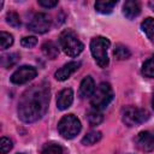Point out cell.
<instances>
[{
	"mask_svg": "<svg viewBox=\"0 0 154 154\" xmlns=\"http://www.w3.org/2000/svg\"><path fill=\"white\" fill-rule=\"evenodd\" d=\"M42 154H64V153H63V148L59 144L51 143L43 147Z\"/></svg>",
	"mask_w": 154,
	"mask_h": 154,
	"instance_id": "22",
	"label": "cell"
},
{
	"mask_svg": "<svg viewBox=\"0 0 154 154\" xmlns=\"http://www.w3.org/2000/svg\"><path fill=\"white\" fill-rule=\"evenodd\" d=\"M0 43H1V48H2V49L8 48V47L12 46V43H13V36H12L10 32L1 31V32H0Z\"/></svg>",
	"mask_w": 154,
	"mask_h": 154,
	"instance_id": "21",
	"label": "cell"
},
{
	"mask_svg": "<svg viewBox=\"0 0 154 154\" xmlns=\"http://www.w3.org/2000/svg\"><path fill=\"white\" fill-rule=\"evenodd\" d=\"M152 107L154 108V93H153V97H152Z\"/></svg>",
	"mask_w": 154,
	"mask_h": 154,
	"instance_id": "28",
	"label": "cell"
},
{
	"mask_svg": "<svg viewBox=\"0 0 154 154\" xmlns=\"http://www.w3.org/2000/svg\"><path fill=\"white\" fill-rule=\"evenodd\" d=\"M59 45L63 52L69 57H77L82 53L84 46L78 38L77 34L71 29H65L59 35Z\"/></svg>",
	"mask_w": 154,
	"mask_h": 154,
	"instance_id": "2",
	"label": "cell"
},
{
	"mask_svg": "<svg viewBox=\"0 0 154 154\" xmlns=\"http://www.w3.org/2000/svg\"><path fill=\"white\" fill-rule=\"evenodd\" d=\"M73 101V91L71 88H65L58 93L57 96V107L60 111L67 109Z\"/></svg>",
	"mask_w": 154,
	"mask_h": 154,
	"instance_id": "10",
	"label": "cell"
},
{
	"mask_svg": "<svg viewBox=\"0 0 154 154\" xmlns=\"http://www.w3.org/2000/svg\"><path fill=\"white\" fill-rule=\"evenodd\" d=\"M6 22H7V24H10L13 28L20 26V19H19V16L16 12H8L6 14Z\"/></svg>",
	"mask_w": 154,
	"mask_h": 154,
	"instance_id": "23",
	"label": "cell"
},
{
	"mask_svg": "<svg viewBox=\"0 0 154 154\" xmlns=\"http://www.w3.org/2000/svg\"><path fill=\"white\" fill-rule=\"evenodd\" d=\"M148 118H149V113L147 109L135 107V106H128L122 112V119L124 124L128 126H135V125L142 124Z\"/></svg>",
	"mask_w": 154,
	"mask_h": 154,
	"instance_id": "6",
	"label": "cell"
},
{
	"mask_svg": "<svg viewBox=\"0 0 154 154\" xmlns=\"http://www.w3.org/2000/svg\"><path fill=\"white\" fill-rule=\"evenodd\" d=\"M95 89L96 88H95V82H94L93 77L91 76H87L81 82V85H79V96L82 99L91 97V95L94 94Z\"/></svg>",
	"mask_w": 154,
	"mask_h": 154,
	"instance_id": "12",
	"label": "cell"
},
{
	"mask_svg": "<svg viewBox=\"0 0 154 154\" xmlns=\"http://www.w3.org/2000/svg\"><path fill=\"white\" fill-rule=\"evenodd\" d=\"M81 129H82L81 122L73 114L64 116L58 123V131L66 140H71V138L76 137L79 134Z\"/></svg>",
	"mask_w": 154,
	"mask_h": 154,
	"instance_id": "5",
	"label": "cell"
},
{
	"mask_svg": "<svg viewBox=\"0 0 154 154\" xmlns=\"http://www.w3.org/2000/svg\"><path fill=\"white\" fill-rule=\"evenodd\" d=\"M87 119H88V123H89L91 126H96V125H99V124L103 120V116H102V113H101L100 111L93 108V109L88 111V113H87Z\"/></svg>",
	"mask_w": 154,
	"mask_h": 154,
	"instance_id": "18",
	"label": "cell"
},
{
	"mask_svg": "<svg viewBox=\"0 0 154 154\" xmlns=\"http://www.w3.org/2000/svg\"><path fill=\"white\" fill-rule=\"evenodd\" d=\"M113 100V90L112 87L108 83H100L99 87H96L94 94L90 97V105L94 109L101 111L106 108L109 102Z\"/></svg>",
	"mask_w": 154,
	"mask_h": 154,
	"instance_id": "4",
	"label": "cell"
},
{
	"mask_svg": "<svg viewBox=\"0 0 154 154\" xmlns=\"http://www.w3.org/2000/svg\"><path fill=\"white\" fill-rule=\"evenodd\" d=\"M113 54L118 60H125V59L130 58L131 52L126 46H124L122 43H118V45H116V47L113 49Z\"/></svg>",
	"mask_w": 154,
	"mask_h": 154,
	"instance_id": "17",
	"label": "cell"
},
{
	"mask_svg": "<svg viewBox=\"0 0 154 154\" xmlns=\"http://www.w3.org/2000/svg\"><path fill=\"white\" fill-rule=\"evenodd\" d=\"M36 43H37V38L35 36H25L20 41V45L25 48H32L36 46Z\"/></svg>",
	"mask_w": 154,
	"mask_h": 154,
	"instance_id": "25",
	"label": "cell"
},
{
	"mask_svg": "<svg viewBox=\"0 0 154 154\" xmlns=\"http://www.w3.org/2000/svg\"><path fill=\"white\" fill-rule=\"evenodd\" d=\"M51 24H52L51 17L47 13L40 12V13H36L31 18L30 23L28 24V29L36 34H45L49 30Z\"/></svg>",
	"mask_w": 154,
	"mask_h": 154,
	"instance_id": "7",
	"label": "cell"
},
{
	"mask_svg": "<svg viewBox=\"0 0 154 154\" xmlns=\"http://www.w3.org/2000/svg\"><path fill=\"white\" fill-rule=\"evenodd\" d=\"M79 66H81V63L79 61H70V63L65 64L63 67H60L55 72L54 77L58 81H66L73 72H76L79 69Z\"/></svg>",
	"mask_w": 154,
	"mask_h": 154,
	"instance_id": "11",
	"label": "cell"
},
{
	"mask_svg": "<svg viewBox=\"0 0 154 154\" xmlns=\"http://www.w3.org/2000/svg\"><path fill=\"white\" fill-rule=\"evenodd\" d=\"M141 12V5L136 0H128L123 5V14L128 19H134Z\"/></svg>",
	"mask_w": 154,
	"mask_h": 154,
	"instance_id": "13",
	"label": "cell"
},
{
	"mask_svg": "<svg viewBox=\"0 0 154 154\" xmlns=\"http://www.w3.org/2000/svg\"><path fill=\"white\" fill-rule=\"evenodd\" d=\"M117 5V1H96L95 2V10L100 13L108 14L113 11V7Z\"/></svg>",
	"mask_w": 154,
	"mask_h": 154,
	"instance_id": "16",
	"label": "cell"
},
{
	"mask_svg": "<svg viewBox=\"0 0 154 154\" xmlns=\"http://www.w3.org/2000/svg\"><path fill=\"white\" fill-rule=\"evenodd\" d=\"M37 75V70L34 66L23 65L18 67L11 76V82L13 84H24L31 79H34Z\"/></svg>",
	"mask_w": 154,
	"mask_h": 154,
	"instance_id": "8",
	"label": "cell"
},
{
	"mask_svg": "<svg viewBox=\"0 0 154 154\" xmlns=\"http://www.w3.org/2000/svg\"><path fill=\"white\" fill-rule=\"evenodd\" d=\"M149 5H150V6H152V7H153V8H154V2H150V4H149Z\"/></svg>",
	"mask_w": 154,
	"mask_h": 154,
	"instance_id": "29",
	"label": "cell"
},
{
	"mask_svg": "<svg viewBox=\"0 0 154 154\" xmlns=\"http://www.w3.org/2000/svg\"><path fill=\"white\" fill-rule=\"evenodd\" d=\"M101 137H102V135L100 131H90L82 138V143L85 146H91V144H95L96 142H99L101 140Z\"/></svg>",
	"mask_w": 154,
	"mask_h": 154,
	"instance_id": "19",
	"label": "cell"
},
{
	"mask_svg": "<svg viewBox=\"0 0 154 154\" xmlns=\"http://www.w3.org/2000/svg\"><path fill=\"white\" fill-rule=\"evenodd\" d=\"M141 29L147 35V37L149 38V41L152 43H154V18H152V17L146 18L141 23Z\"/></svg>",
	"mask_w": 154,
	"mask_h": 154,
	"instance_id": "15",
	"label": "cell"
},
{
	"mask_svg": "<svg viewBox=\"0 0 154 154\" xmlns=\"http://www.w3.org/2000/svg\"><path fill=\"white\" fill-rule=\"evenodd\" d=\"M17 59H18V55H17V54H14V53H13V54L4 55V57H2V59H1L2 66H4V67H6V69H8V67H11L12 65H14V64H16Z\"/></svg>",
	"mask_w": 154,
	"mask_h": 154,
	"instance_id": "24",
	"label": "cell"
},
{
	"mask_svg": "<svg viewBox=\"0 0 154 154\" xmlns=\"http://www.w3.org/2000/svg\"><path fill=\"white\" fill-rule=\"evenodd\" d=\"M38 5L46 8H51V7H55L58 5V1L57 0H38Z\"/></svg>",
	"mask_w": 154,
	"mask_h": 154,
	"instance_id": "27",
	"label": "cell"
},
{
	"mask_svg": "<svg viewBox=\"0 0 154 154\" xmlns=\"http://www.w3.org/2000/svg\"><path fill=\"white\" fill-rule=\"evenodd\" d=\"M42 52L48 59H55L59 54V48L53 41H46L42 45Z\"/></svg>",
	"mask_w": 154,
	"mask_h": 154,
	"instance_id": "14",
	"label": "cell"
},
{
	"mask_svg": "<svg viewBox=\"0 0 154 154\" xmlns=\"http://www.w3.org/2000/svg\"><path fill=\"white\" fill-rule=\"evenodd\" d=\"M0 148H1V154H6L12 149V141L7 137H1L0 140Z\"/></svg>",
	"mask_w": 154,
	"mask_h": 154,
	"instance_id": "26",
	"label": "cell"
},
{
	"mask_svg": "<svg viewBox=\"0 0 154 154\" xmlns=\"http://www.w3.org/2000/svg\"><path fill=\"white\" fill-rule=\"evenodd\" d=\"M142 75L148 78H154V59H148L142 65Z\"/></svg>",
	"mask_w": 154,
	"mask_h": 154,
	"instance_id": "20",
	"label": "cell"
},
{
	"mask_svg": "<svg viewBox=\"0 0 154 154\" xmlns=\"http://www.w3.org/2000/svg\"><path fill=\"white\" fill-rule=\"evenodd\" d=\"M111 46V42L108 38L102 36H96L90 41V52L96 61V64L100 67H106L109 63L107 51Z\"/></svg>",
	"mask_w": 154,
	"mask_h": 154,
	"instance_id": "3",
	"label": "cell"
},
{
	"mask_svg": "<svg viewBox=\"0 0 154 154\" xmlns=\"http://www.w3.org/2000/svg\"><path fill=\"white\" fill-rule=\"evenodd\" d=\"M135 143L137 148L142 152H153L154 150V131H150V130L141 131L136 136Z\"/></svg>",
	"mask_w": 154,
	"mask_h": 154,
	"instance_id": "9",
	"label": "cell"
},
{
	"mask_svg": "<svg viewBox=\"0 0 154 154\" xmlns=\"http://www.w3.org/2000/svg\"><path fill=\"white\" fill-rule=\"evenodd\" d=\"M17 154H24V153H17Z\"/></svg>",
	"mask_w": 154,
	"mask_h": 154,
	"instance_id": "30",
	"label": "cell"
},
{
	"mask_svg": "<svg viewBox=\"0 0 154 154\" xmlns=\"http://www.w3.org/2000/svg\"><path fill=\"white\" fill-rule=\"evenodd\" d=\"M49 87L45 83L36 84L26 89L18 102V117L25 123L41 119L48 107Z\"/></svg>",
	"mask_w": 154,
	"mask_h": 154,
	"instance_id": "1",
	"label": "cell"
}]
</instances>
